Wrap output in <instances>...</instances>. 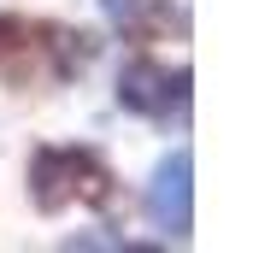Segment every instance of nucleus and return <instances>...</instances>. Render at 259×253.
Returning <instances> with one entry per match:
<instances>
[{
    "label": "nucleus",
    "mask_w": 259,
    "mask_h": 253,
    "mask_svg": "<svg viewBox=\"0 0 259 253\" xmlns=\"http://www.w3.org/2000/svg\"><path fill=\"white\" fill-rule=\"evenodd\" d=\"M142 212L153 230H165V236H189L194 230V153L189 147H171V153L153 165V183H147L142 194Z\"/></svg>",
    "instance_id": "nucleus-1"
},
{
    "label": "nucleus",
    "mask_w": 259,
    "mask_h": 253,
    "mask_svg": "<svg viewBox=\"0 0 259 253\" xmlns=\"http://www.w3.org/2000/svg\"><path fill=\"white\" fill-rule=\"evenodd\" d=\"M100 6H106L112 24H136V18H142V0H100Z\"/></svg>",
    "instance_id": "nucleus-2"
}]
</instances>
